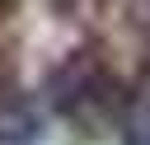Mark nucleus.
I'll list each match as a JSON object with an SVG mask.
<instances>
[{"instance_id": "nucleus-2", "label": "nucleus", "mask_w": 150, "mask_h": 145, "mask_svg": "<svg viewBox=\"0 0 150 145\" xmlns=\"http://www.w3.org/2000/svg\"><path fill=\"white\" fill-rule=\"evenodd\" d=\"M122 145H150V103H136L122 117Z\"/></svg>"}, {"instance_id": "nucleus-1", "label": "nucleus", "mask_w": 150, "mask_h": 145, "mask_svg": "<svg viewBox=\"0 0 150 145\" xmlns=\"http://www.w3.org/2000/svg\"><path fill=\"white\" fill-rule=\"evenodd\" d=\"M47 103L61 117H70L75 126L94 131V126H108V122L122 117V84L94 51H75V56H66L52 70Z\"/></svg>"}]
</instances>
